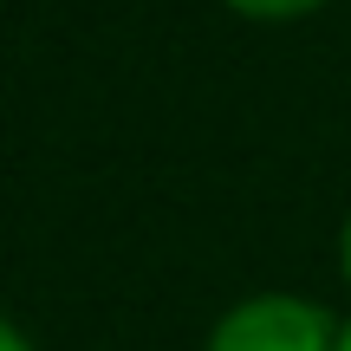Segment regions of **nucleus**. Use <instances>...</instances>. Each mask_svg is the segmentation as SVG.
Here are the masks:
<instances>
[{
    "instance_id": "2",
    "label": "nucleus",
    "mask_w": 351,
    "mask_h": 351,
    "mask_svg": "<svg viewBox=\"0 0 351 351\" xmlns=\"http://www.w3.org/2000/svg\"><path fill=\"white\" fill-rule=\"evenodd\" d=\"M228 13L241 20H261V26H293V20H313L326 0H221Z\"/></svg>"
},
{
    "instance_id": "4",
    "label": "nucleus",
    "mask_w": 351,
    "mask_h": 351,
    "mask_svg": "<svg viewBox=\"0 0 351 351\" xmlns=\"http://www.w3.org/2000/svg\"><path fill=\"white\" fill-rule=\"evenodd\" d=\"M339 274H345V287H351V215H345V228H339Z\"/></svg>"
},
{
    "instance_id": "3",
    "label": "nucleus",
    "mask_w": 351,
    "mask_h": 351,
    "mask_svg": "<svg viewBox=\"0 0 351 351\" xmlns=\"http://www.w3.org/2000/svg\"><path fill=\"white\" fill-rule=\"evenodd\" d=\"M0 351H39V345H33V339H26V332H20V326H13V319H7V313H0Z\"/></svg>"
},
{
    "instance_id": "1",
    "label": "nucleus",
    "mask_w": 351,
    "mask_h": 351,
    "mask_svg": "<svg viewBox=\"0 0 351 351\" xmlns=\"http://www.w3.org/2000/svg\"><path fill=\"white\" fill-rule=\"evenodd\" d=\"M345 319L319 306L313 293H247L208 326L202 351H339Z\"/></svg>"
},
{
    "instance_id": "5",
    "label": "nucleus",
    "mask_w": 351,
    "mask_h": 351,
    "mask_svg": "<svg viewBox=\"0 0 351 351\" xmlns=\"http://www.w3.org/2000/svg\"><path fill=\"white\" fill-rule=\"evenodd\" d=\"M339 351H351V319H345V332H339Z\"/></svg>"
}]
</instances>
